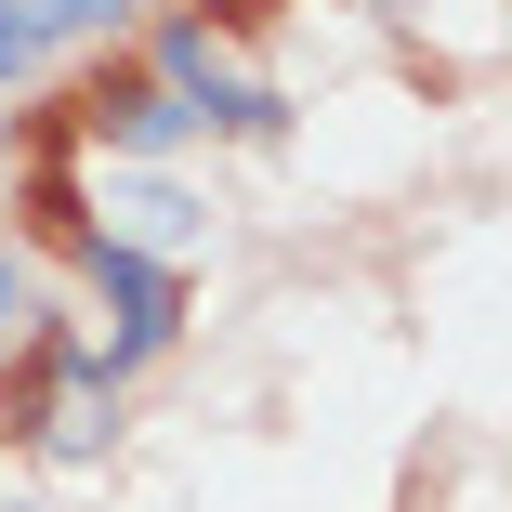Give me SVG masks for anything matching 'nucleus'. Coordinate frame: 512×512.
Here are the masks:
<instances>
[{"mask_svg":"<svg viewBox=\"0 0 512 512\" xmlns=\"http://www.w3.org/2000/svg\"><path fill=\"white\" fill-rule=\"evenodd\" d=\"M106 132H119L132 158H158V145H184V132H197V106H184V92H132V106H119Z\"/></svg>","mask_w":512,"mask_h":512,"instance_id":"5","label":"nucleus"},{"mask_svg":"<svg viewBox=\"0 0 512 512\" xmlns=\"http://www.w3.org/2000/svg\"><path fill=\"white\" fill-rule=\"evenodd\" d=\"M79 263H92V289L119 302V342H106V381H119L132 355H158V342H171V276H158V263H132V250H106V237H92Z\"/></svg>","mask_w":512,"mask_h":512,"instance_id":"2","label":"nucleus"},{"mask_svg":"<svg viewBox=\"0 0 512 512\" xmlns=\"http://www.w3.org/2000/svg\"><path fill=\"white\" fill-rule=\"evenodd\" d=\"M106 211H119V224H92V237H106V250H132V263H158V276H171L197 237H211V211H197L184 184H106Z\"/></svg>","mask_w":512,"mask_h":512,"instance_id":"1","label":"nucleus"},{"mask_svg":"<svg viewBox=\"0 0 512 512\" xmlns=\"http://www.w3.org/2000/svg\"><path fill=\"white\" fill-rule=\"evenodd\" d=\"M119 14H132V0H0V79H27L66 40H106Z\"/></svg>","mask_w":512,"mask_h":512,"instance_id":"3","label":"nucleus"},{"mask_svg":"<svg viewBox=\"0 0 512 512\" xmlns=\"http://www.w3.org/2000/svg\"><path fill=\"white\" fill-rule=\"evenodd\" d=\"M27 316V276H14V250H0V329H14Z\"/></svg>","mask_w":512,"mask_h":512,"instance_id":"6","label":"nucleus"},{"mask_svg":"<svg viewBox=\"0 0 512 512\" xmlns=\"http://www.w3.org/2000/svg\"><path fill=\"white\" fill-rule=\"evenodd\" d=\"M40 434H53L66 460H92V447H106V355H66V368H53V407H40Z\"/></svg>","mask_w":512,"mask_h":512,"instance_id":"4","label":"nucleus"}]
</instances>
